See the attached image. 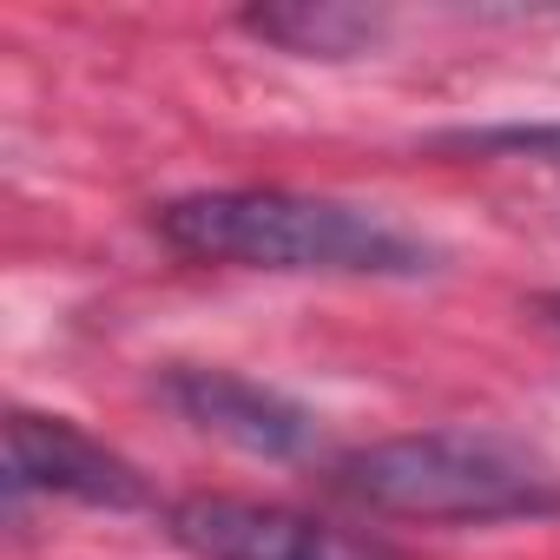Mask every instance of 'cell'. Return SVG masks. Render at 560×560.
I'll use <instances>...</instances> for the list:
<instances>
[{
  "mask_svg": "<svg viewBox=\"0 0 560 560\" xmlns=\"http://www.w3.org/2000/svg\"><path fill=\"white\" fill-rule=\"evenodd\" d=\"M152 231L205 264L298 270V277H422L435 250L402 224L311 191H191L152 211Z\"/></svg>",
  "mask_w": 560,
  "mask_h": 560,
  "instance_id": "obj_1",
  "label": "cell"
},
{
  "mask_svg": "<svg viewBox=\"0 0 560 560\" xmlns=\"http://www.w3.org/2000/svg\"><path fill=\"white\" fill-rule=\"evenodd\" d=\"M330 481L357 508L396 521L488 527V521L560 514V468L508 435H475V429H429V435H389L350 448L330 468Z\"/></svg>",
  "mask_w": 560,
  "mask_h": 560,
  "instance_id": "obj_2",
  "label": "cell"
},
{
  "mask_svg": "<svg viewBox=\"0 0 560 560\" xmlns=\"http://www.w3.org/2000/svg\"><path fill=\"white\" fill-rule=\"evenodd\" d=\"M172 540L198 560H402L383 534L317 521L284 501L191 494L172 508Z\"/></svg>",
  "mask_w": 560,
  "mask_h": 560,
  "instance_id": "obj_3",
  "label": "cell"
},
{
  "mask_svg": "<svg viewBox=\"0 0 560 560\" xmlns=\"http://www.w3.org/2000/svg\"><path fill=\"white\" fill-rule=\"evenodd\" d=\"M165 402L191 429H205L244 455H264V462H311L324 448V422L304 402H291L284 389H264L237 370L178 363V370H165Z\"/></svg>",
  "mask_w": 560,
  "mask_h": 560,
  "instance_id": "obj_4",
  "label": "cell"
},
{
  "mask_svg": "<svg viewBox=\"0 0 560 560\" xmlns=\"http://www.w3.org/2000/svg\"><path fill=\"white\" fill-rule=\"evenodd\" d=\"M8 488L14 494H67V501L113 508V514L152 508L145 475L126 455H113L67 416H34V409L8 416Z\"/></svg>",
  "mask_w": 560,
  "mask_h": 560,
  "instance_id": "obj_5",
  "label": "cell"
},
{
  "mask_svg": "<svg viewBox=\"0 0 560 560\" xmlns=\"http://www.w3.org/2000/svg\"><path fill=\"white\" fill-rule=\"evenodd\" d=\"M244 34L284 47V54H304V60H350V54L376 47L383 14L337 8V0H298V8H250L244 14Z\"/></svg>",
  "mask_w": 560,
  "mask_h": 560,
  "instance_id": "obj_6",
  "label": "cell"
},
{
  "mask_svg": "<svg viewBox=\"0 0 560 560\" xmlns=\"http://www.w3.org/2000/svg\"><path fill=\"white\" fill-rule=\"evenodd\" d=\"M448 145H468V152H514V159H553V165H560V126H488V132H455Z\"/></svg>",
  "mask_w": 560,
  "mask_h": 560,
  "instance_id": "obj_7",
  "label": "cell"
},
{
  "mask_svg": "<svg viewBox=\"0 0 560 560\" xmlns=\"http://www.w3.org/2000/svg\"><path fill=\"white\" fill-rule=\"evenodd\" d=\"M553 317H560V304H553Z\"/></svg>",
  "mask_w": 560,
  "mask_h": 560,
  "instance_id": "obj_8",
  "label": "cell"
}]
</instances>
